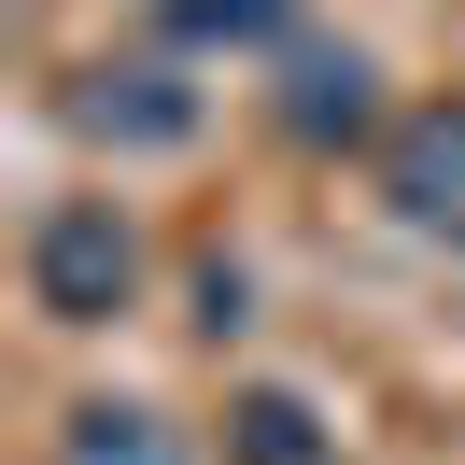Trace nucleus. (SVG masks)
I'll use <instances>...</instances> for the list:
<instances>
[{
	"instance_id": "423d86ee",
	"label": "nucleus",
	"mask_w": 465,
	"mask_h": 465,
	"mask_svg": "<svg viewBox=\"0 0 465 465\" xmlns=\"http://www.w3.org/2000/svg\"><path fill=\"white\" fill-rule=\"evenodd\" d=\"M226 465H339V423H324L311 395H282V381H254V395L226 409Z\"/></svg>"
},
{
	"instance_id": "20e7f679",
	"label": "nucleus",
	"mask_w": 465,
	"mask_h": 465,
	"mask_svg": "<svg viewBox=\"0 0 465 465\" xmlns=\"http://www.w3.org/2000/svg\"><path fill=\"white\" fill-rule=\"evenodd\" d=\"M268 114H282L296 155H352V142H381V127H395V114H381V57H367V43H311V29L282 43Z\"/></svg>"
},
{
	"instance_id": "0eeeda50",
	"label": "nucleus",
	"mask_w": 465,
	"mask_h": 465,
	"mask_svg": "<svg viewBox=\"0 0 465 465\" xmlns=\"http://www.w3.org/2000/svg\"><path fill=\"white\" fill-rule=\"evenodd\" d=\"M170 43H240V57H282L296 43V0H155Z\"/></svg>"
},
{
	"instance_id": "f257e3e1",
	"label": "nucleus",
	"mask_w": 465,
	"mask_h": 465,
	"mask_svg": "<svg viewBox=\"0 0 465 465\" xmlns=\"http://www.w3.org/2000/svg\"><path fill=\"white\" fill-rule=\"evenodd\" d=\"M29 311L71 324V339L142 311V226H127V198H57L29 226Z\"/></svg>"
},
{
	"instance_id": "39448f33",
	"label": "nucleus",
	"mask_w": 465,
	"mask_h": 465,
	"mask_svg": "<svg viewBox=\"0 0 465 465\" xmlns=\"http://www.w3.org/2000/svg\"><path fill=\"white\" fill-rule=\"evenodd\" d=\"M57 465H198V451H183V423L142 409V395H71L57 409Z\"/></svg>"
},
{
	"instance_id": "7ed1b4c3",
	"label": "nucleus",
	"mask_w": 465,
	"mask_h": 465,
	"mask_svg": "<svg viewBox=\"0 0 465 465\" xmlns=\"http://www.w3.org/2000/svg\"><path fill=\"white\" fill-rule=\"evenodd\" d=\"M57 127L99 142V155H183L198 142V85H183L170 57H85L57 85Z\"/></svg>"
},
{
	"instance_id": "f03ea898",
	"label": "nucleus",
	"mask_w": 465,
	"mask_h": 465,
	"mask_svg": "<svg viewBox=\"0 0 465 465\" xmlns=\"http://www.w3.org/2000/svg\"><path fill=\"white\" fill-rule=\"evenodd\" d=\"M367 170H381V212H395L409 240L465 254V85L409 99V114H395V127L367 142Z\"/></svg>"
}]
</instances>
